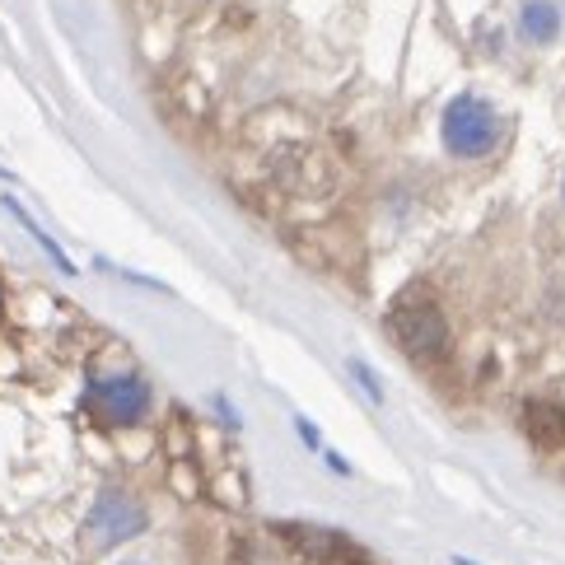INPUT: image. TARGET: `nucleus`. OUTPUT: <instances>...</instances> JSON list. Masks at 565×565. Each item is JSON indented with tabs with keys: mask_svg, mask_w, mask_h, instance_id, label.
Wrapping results in <instances>:
<instances>
[{
	"mask_svg": "<svg viewBox=\"0 0 565 565\" xmlns=\"http://www.w3.org/2000/svg\"><path fill=\"white\" fill-rule=\"evenodd\" d=\"M439 136L458 159H487L500 146V113L481 94H458L439 117Z\"/></svg>",
	"mask_w": 565,
	"mask_h": 565,
	"instance_id": "nucleus-1",
	"label": "nucleus"
},
{
	"mask_svg": "<svg viewBox=\"0 0 565 565\" xmlns=\"http://www.w3.org/2000/svg\"><path fill=\"white\" fill-rule=\"evenodd\" d=\"M146 529H150L146 504L131 491L108 487V491H98V500L85 514V552H113V547H122V542L140 537Z\"/></svg>",
	"mask_w": 565,
	"mask_h": 565,
	"instance_id": "nucleus-2",
	"label": "nucleus"
},
{
	"mask_svg": "<svg viewBox=\"0 0 565 565\" xmlns=\"http://www.w3.org/2000/svg\"><path fill=\"white\" fill-rule=\"evenodd\" d=\"M150 383L140 374H108L94 379L85 393V407L98 426H140L150 416Z\"/></svg>",
	"mask_w": 565,
	"mask_h": 565,
	"instance_id": "nucleus-3",
	"label": "nucleus"
},
{
	"mask_svg": "<svg viewBox=\"0 0 565 565\" xmlns=\"http://www.w3.org/2000/svg\"><path fill=\"white\" fill-rule=\"evenodd\" d=\"M388 332L397 337V347L416 360H444L449 351V322L430 305V299H407L388 313Z\"/></svg>",
	"mask_w": 565,
	"mask_h": 565,
	"instance_id": "nucleus-4",
	"label": "nucleus"
},
{
	"mask_svg": "<svg viewBox=\"0 0 565 565\" xmlns=\"http://www.w3.org/2000/svg\"><path fill=\"white\" fill-rule=\"evenodd\" d=\"M295 556H305L313 565H370V552L355 547L347 533L337 529H318V523H276L271 529Z\"/></svg>",
	"mask_w": 565,
	"mask_h": 565,
	"instance_id": "nucleus-5",
	"label": "nucleus"
},
{
	"mask_svg": "<svg viewBox=\"0 0 565 565\" xmlns=\"http://www.w3.org/2000/svg\"><path fill=\"white\" fill-rule=\"evenodd\" d=\"M523 435H529L533 449H542V454L565 449V402H552V397L529 402V407H523Z\"/></svg>",
	"mask_w": 565,
	"mask_h": 565,
	"instance_id": "nucleus-6",
	"label": "nucleus"
},
{
	"mask_svg": "<svg viewBox=\"0 0 565 565\" xmlns=\"http://www.w3.org/2000/svg\"><path fill=\"white\" fill-rule=\"evenodd\" d=\"M519 38L533 47H552L561 38V10L552 0H523L519 10Z\"/></svg>",
	"mask_w": 565,
	"mask_h": 565,
	"instance_id": "nucleus-7",
	"label": "nucleus"
},
{
	"mask_svg": "<svg viewBox=\"0 0 565 565\" xmlns=\"http://www.w3.org/2000/svg\"><path fill=\"white\" fill-rule=\"evenodd\" d=\"M6 211H10V215H14V220H19V225H24V230H29L33 238H38V248H43V253H47V257L56 262V267H62L66 276H75V267H71V257H66L62 248H56V244H52V234H43V230H38V225H33V220L24 215V206H19V201H14V196H6Z\"/></svg>",
	"mask_w": 565,
	"mask_h": 565,
	"instance_id": "nucleus-8",
	"label": "nucleus"
},
{
	"mask_svg": "<svg viewBox=\"0 0 565 565\" xmlns=\"http://www.w3.org/2000/svg\"><path fill=\"white\" fill-rule=\"evenodd\" d=\"M351 374H355L360 383H365V393H370L374 402H383V388H379V379H374V370L365 365V360H351Z\"/></svg>",
	"mask_w": 565,
	"mask_h": 565,
	"instance_id": "nucleus-9",
	"label": "nucleus"
},
{
	"mask_svg": "<svg viewBox=\"0 0 565 565\" xmlns=\"http://www.w3.org/2000/svg\"><path fill=\"white\" fill-rule=\"evenodd\" d=\"M295 430H299V439H305V444H318V430L309 426V420H305V416H299V420H295Z\"/></svg>",
	"mask_w": 565,
	"mask_h": 565,
	"instance_id": "nucleus-10",
	"label": "nucleus"
},
{
	"mask_svg": "<svg viewBox=\"0 0 565 565\" xmlns=\"http://www.w3.org/2000/svg\"><path fill=\"white\" fill-rule=\"evenodd\" d=\"M0 322H6V286H0Z\"/></svg>",
	"mask_w": 565,
	"mask_h": 565,
	"instance_id": "nucleus-11",
	"label": "nucleus"
},
{
	"mask_svg": "<svg viewBox=\"0 0 565 565\" xmlns=\"http://www.w3.org/2000/svg\"><path fill=\"white\" fill-rule=\"evenodd\" d=\"M454 565H477V561H462V556H458V561H454Z\"/></svg>",
	"mask_w": 565,
	"mask_h": 565,
	"instance_id": "nucleus-12",
	"label": "nucleus"
},
{
	"mask_svg": "<svg viewBox=\"0 0 565 565\" xmlns=\"http://www.w3.org/2000/svg\"><path fill=\"white\" fill-rule=\"evenodd\" d=\"M122 565H140V561H122Z\"/></svg>",
	"mask_w": 565,
	"mask_h": 565,
	"instance_id": "nucleus-13",
	"label": "nucleus"
}]
</instances>
